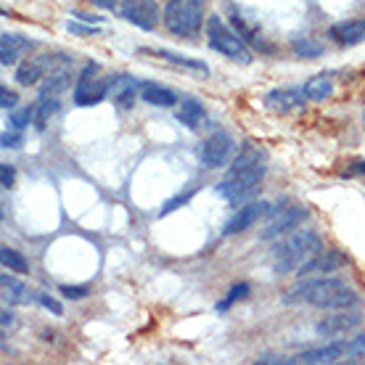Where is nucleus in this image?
<instances>
[{
    "label": "nucleus",
    "instance_id": "e433bc0d",
    "mask_svg": "<svg viewBox=\"0 0 365 365\" xmlns=\"http://www.w3.org/2000/svg\"><path fill=\"white\" fill-rule=\"evenodd\" d=\"M341 175H344V178H365V159L347 165V170H344Z\"/></svg>",
    "mask_w": 365,
    "mask_h": 365
},
{
    "label": "nucleus",
    "instance_id": "4be33fe9",
    "mask_svg": "<svg viewBox=\"0 0 365 365\" xmlns=\"http://www.w3.org/2000/svg\"><path fill=\"white\" fill-rule=\"evenodd\" d=\"M175 117H178V122L180 125H185L188 130H196L201 125V119H204V106H201L199 101H182L180 106H178V111H175Z\"/></svg>",
    "mask_w": 365,
    "mask_h": 365
},
{
    "label": "nucleus",
    "instance_id": "a878e982",
    "mask_svg": "<svg viewBox=\"0 0 365 365\" xmlns=\"http://www.w3.org/2000/svg\"><path fill=\"white\" fill-rule=\"evenodd\" d=\"M292 51L299 56V58H320V56L326 53L323 43H320V40H312V37H294Z\"/></svg>",
    "mask_w": 365,
    "mask_h": 365
},
{
    "label": "nucleus",
    "instance_id": "79ce46f5",
    "mask_svg": "<svg viewBox=\"0 0 365 365\" xmlns=\"http://www.w3.org/2000/svg\"><path fill=\"white\" fill-rule=\"evenodd\" d=\"M11 323H14V318H11V312H9V310H3V329H9Z\"/></svg>",
    "mask_w": 365,
    "mask_h": 365
},
{
    "label": "nucleus",
    "instance_id": "b1692460",
    "mask_svg": "<svg viewBox=\"0 0 365 365\" xmlns=\"http://www.w3.org/2000/svg\"><path fill=\"white\" fill-rule=\"evenodd\" d=\"M37 111H35V128L46 130V125L51 122L56 111H58V96H40L37 98Z\"/></svg>",
    "mask_w": 365,
    "mask_h": 365
},
{
    "label": "nucleus",
    "instance_id": "7ed1b4c3",
    "mask_svg": "<svg viewBox=\"0 0 365 365\" xmlns=\"http://www.w3.org/2000/svg\"><path fill=\"white\" fill-rule=\"evenodd\" d=\"M318 252H323V238L318 233H312V230H299V233L283 238L281 244L273 247V252H270L273 270L278 275L292 273V270H297L302 262H307Z\"/></svg>",
    "mask_w": 365,
    "mask_h": 365
},
{
    "label": "nucleus",
    "instance_id": "4468645a",
    "mask_svg": "<svg viewBox=\"0 0 365 365\" xmlns=\"http://www.w3.org/2000/svg\"><path fill=\"white\" fill-rule=\"evenodd\" d=\"M347 357V344L344 339L339 336L336 341H331L326 347H315V349H304L297 357H292V363H310V365H320V363H336V360H344Z\"/></svg>",
    "mask_w": 365,
    "mask_h": 365
},
{
    "label": "nucleus",
    "instance_id": "423d86ee",
    "mask_svg": "<svg viewBox=\"0 0 365 365\" xmlns=\"http://www.w3.org/2000/svg\"><path fill=\"white\" fill-rule=\"evenodd\" d=\"M111 80H101L98 64H88L74 85V103L77 106H96L109 96Z\"/></svg>",
    "mask_w": 365,
    "mask_h": 365
},
{
    "label": "nucleus",
    "instance_id": "f8f14e48",
    "mask_svg": "<svg viewBox=\"0 0 365 365\" xmlns=\"http://www.w3.org/2000/svg\"><path fill=\"white\" fill-rule=\"evenodd\" d=\"M270 204L267 201H252V204H244L241 210L233 215V217L225 222V236H236V233H244L247 228H252L257 220L259 217H265V215H270Z\"/></svg>",
    "mask_w": 365,
    "mask_h": 365
},
{
    "label": "nucleus",
    "instance_id": "f257e3e1",
    "mask_svg": "<svg viewBox=\"0 0 365 365\" xmlns=\"http://www.w3.org/2000/svg\"><path fill=\"white\" fill-rule=\"evenodd\" d=\"M267 173V151L257 143H244L241 154L233 159L225 180L220 182L217 196H222L230 204H244L259 191V182L265 180Z\"/></svg>",
    "mask_w": 365,
    "mask_h": 365
},
{
    "label": "nucleus",
    "instance_id": "aec40b11",
    "mask_svg": "<svg viewBox=\"0 0 365 365\" xmlns=\"http://www.w3.org/2000/svg\"><path fill=\"white\" fill-rule=\"evenodd\" d=\"M140 98L151 103V106H159V109H173L178 106V96H175L170 88H162V85L156 83H146L140 88Z\"/></svg>",
    "mask_w": 365,
    "mask_h": 365
},
{
    "label": "nucleus",
    "instance_id": "f704fd0d",
    "mask_svg": "<svg viewBox=\"0 0 365 365\" xmlns=\"http://www.w3.org/2000/svg\"><path fill=\"white\" fill-rule=\"evenodd\" d=\"M35 299L40 302V304H43L46 310L53 312V315H64V310H61V304H58V302H56V299H51L48 294H35Z\"/></svg>",
    "mask_w": 365,
    "mask_h": 365
},
{
    "label": "nucleus",
    "instance_id": "cd10ccee",
    "mask_svg": "<svg viewBox=\"0 0 365 365\" xmlns=\"http://www.w3.org/2000/svg\"><path fill=\"white\" fill-rule=\"evenodd\" d=\"M3 292H6V299L14 302V304H21V302H29L27 289H24V283H19L16 278H11L9 273L3 275Z\"/></svg>",
    "mask_w": 365,
    "mask_h": 365
},
{
    "label": "nucleus",
    "instance_id": "c85d7f7f",
    "mask_svg": "<svg viewBox=\"0 0 365 365\" xmlns=\"http://www.w3.org/2000/svg\"><path fill=\"white\" fill-rule=\"evenodd\" d=\"M344 344H347V357L344 360H360V357H365V334L344 339Z\"/></svg>",
    "mask_w": 365,
    "mask_h": 365
},
{
    "label": "nucleus",
    "instance_id": "1a4fd4ad",
    "mask_svg": "<svg viewBox=\"0 0 365 365\" xmlns=\"http://www.w3.org/2000/svg\"><path fill=\"white\" fill-rule=\"evenodd\" d=\"M122 16L128 19L130 24H135V27L151 29L156 27V21H159V6H156V0H122Z\"/></svg>",
    "mask_w": 365,
    "mask_h": 365
},
{
    "label": "nucleus",
    "instance_id": "0eeeda50",
    "mask_svg": "<svg viewBox=\"0 0 365 365\" xmlns=\"http://www.w3.org/2000/svg\"><path fill=\"white\" fill-rule=\"evenodd\" d=\"M304 220H307V210H304V207H283V210H273L270 212L267 225L259 230V238H262V241H275V238H281V236H286V233L297 230Z\"/></svg>",
    "mask_w": 365,
    "mask_h": 365
},
{
    "label": "nucleus",
    "instance_id": "39448f33",
    "mask_svg": "<svg viewBox=\"0 0 365 365\" xmlns=\"http://www.w3.org/2000/svg\"><path fill=\"white\" fill-rule=\"evenodd\" d=\"M207 37H210V48L217 51L220 56H228L238 64H252V53L247 51V40L236 32H230L228 24L220 16L207 19Z\"/></svg>",
    "mask_w": 365,
    "mask_h": 365
},
{
    "label": "nucleus",
    "instance_id": "393cba45",
    "mask_svg": "<svg viewBox=\"0 0 365 365\" xmlns=\"http://www.w3.org/2000/svg\"><path fill=\"white\" fill-rule=\"evenodd\" d=\"M0 262H3V267H6L9 273H19V275L29 273L27 257L21 255V252H16V249H11V247L0 249Z\"/></svg>",
    "mask_w": 365,
    "mask_h": 365
},
{
    "label": "nucleus",
    "instance_id": "4c0bfd02",
    "mask_svg": "<svg viewBox=\"0 0 365 365\" xmlns=\"http://www.w3.org/2000/svg\"><path fill=\"white\" fill-rule=\"evenodd\" d=\"M270 363V365H283V363H292V357H278V355H259L257 357V365Z\"/></svg>",
    "mask_w": 365,
    "mask_h": 365
},
{
    "label": "nucleus",
    "instance_id": "ea45409f",
    "mask_svg": "<svg viewBox=\"0 0 365 365\" xmlns=\"http://www.w3.org/2000/svg\"><path fill=\"white\" fill-rule=\"evenodd\" d=\"M96 6H101V9H106V11H114L119 6V0H93Z\"/></svg>",
    "mask_w": 365,
    "mask_h": 365
},
{
    "label": "nucleus",
    "instance_id": "c9c22d12",
    "mask_svg": "<svg viewBox=\"0 0 365 365\" xmlns=\"http://www.w3.org/2000/svg\"><path fill=\"white\" fill-rule=\"evenodd\" d=\"M61 294L66 299H85L88 297V286H61Z\"/></svg>",
    "mask_w": 365,
    "mask_h": 365
},
{
    "label": "nucleus",
    "instance_id": "9d476101",
    "mask_svg": "<svg viewBox=\"0 0 365 365\" xmlns=\"http://www.w3.org/2000/svg\"><path fill=\"white\" fill-rule=\"evenodd\" d=\"M363 323V315L352 307V310H336V315H326V318L320 320L315 331H318V336H344L349 334L352 329H357Z\"/></svg>",
    "mask_w": 365,
    "mask_h": 365
},
{
    "label": "nucleus",
    "instance_id": "f3484780",
    "mask_svg": "<svg viewBox=\"0 0 365 365\" xmlns=\"http://www.w3.org/2000/svg\"><path fill=\"white\" fill-rule=\"evenodd\" d=\"M32 48H35V43H32L29 37L11 35V32H6V35L0 37V64H3V66L16 64L19 56L29 53Z\"/></svg>",
    "mask_w": 365,
    "mask_h": 365
},
{
    "label": "nucleus",
    "instance_id": "72a5a7b5",
    "mask_svg": "<svg viewBox=\"0 0 365 365\" xmlns=\"http://www.w3.org/2000/svg\"><path fill=\"white\" fill-rule=\"evenodd\" d=\"M14 180H16V170L11 165H0V185L3 188H14Z\"/></svg>",
    "mask_w": 365,
    "mask_h": 365
},
{
    "label": "nucleus",
    "instance_id": "473e14b6",
    "mask_svg": "<svg viewBox=\"0 0 365 365\" xmlns=\"http://www.w3.org/2000/svg\"><path fill=\"white\" fill-rule=\"evenodd\" d=\"M0 106H3L6 111H14V109H16V93L9 91L6 85L0 88Z\"/></svg>",
    "mask_w": 365,
    "mask_h": 365
},
{
    "label": "nucleus",
    "instance_id": "a211bd4d",
    "mask_svg": "<svg viewBox=\"0 0 365 365\" xmlns=\"http://www.w3.org/2000/svg\"><path fill=\"white\" fill-rule=\"evenodd\" d=\"M140 53L154 56V58H165V61H170V64L182 66V69H188V72H193V74H201V77L210 74V69H207L204 61H196V58H188V56L173 53V51H165V48H159V51H156V48H140Z\"/></svg>",
    "mask_w": 365,
    "mask_h": 365
},
{
    "label": "nucleus",
    "instance_id": "dca6fc26",
    "mask_svg": "<svg viewBox=\"0 0 365 365\" xmlns=\"http://www.w3.org/2000/svg\"><path fill=\"white\" fill-rule=\"evenodd\" d=\"M329 37L336 46H357L365 43V19H349V21H339L329 29Z\"/></svg>",
    "mask_w": 365,
    "mask_h": 365
},
{
    "label": "nucleus",
    "instance_id": "58836bf2",
    "mask_svg": "<svg viewBox=\"0 0 365 365\" xmlns=\"http://www.w3.org/2000/svg\"><path fill=\"white\" fill-rule=\"evenodd\" d=\"M66 29L69 32H77V35H96L98 29H96V24H91V27H83V24H74V21H69L66 24Z\"/></svg>",
    "mask_w": 365,
    "mask_h": 365
},
{
    "label": "nucleus",
    "instance_id": "7c9ffc66",
    "mask_svg": "<svg viewBox=\"0 0 365 365\" xmlns=\"http://www.w3.org/2000/svg\"><path fill=\"white\" fill-rule=\"evenodd\" d=\"M191 193H193V188H188V191L182 193V196H175V199H170V201H167V204H165V207H162V212H159V215H162V217H167L170 212H175V210H178V207H182L185 201L191 199Z\"/></svg>",
    "mask_w": 365,
    "mask_h": 365
},
{
    "label": "nucleus",
    "instance_id": "5701e85b",
    "mask_svg": "<svg viewBox=\"0 0 365 365\" xmlns=\"http://www.w3.org/2000/svg\"><path fill=\"white\" fill-rule=\"evenodd\" d=\"M302 91H304V96H307L310 101H326L331 93H334V80L326 77V74H318V77L307 80Z\"/></svg>",
    "mask_w": 365,
    "mask_h": 365
},
{
    "label": "nucleus",
    "instance_id": "bb28decb",
    "mask_svg": "<svg viewBox=\"0 0 365 365\" xmlns=\"http://www.w3.org/2000/svg\"><path fill=\"white\" fill-rule=\"evenodd\" d=\"M249 292H252V286H249V283H236V286H230V292L225 294V297H222L217 304H215V310H217V312H228L238 299H247Z\"/></svg>",
    "mask_w": 365,
    "mask_h": 365
},
{
    "label": "nucleus",
    "instance_id": "ddd939ff",
    "mask_svg": "<svg viewBox=\"0 0 365 365\" xmlns=\"http://www.w3.org/2000/svg\"><path fill=\"white\" fill-rule=\"evenodd\" d=\"M53 58H56V56L46 53V56H37V58H29V61H24V64L16 69V83L37 85L40 80H43V74H46V72H51V69H56V66H61V64H66V61H69V58L64 56L58 64H53Z\"/></svg>",
    "mask_w": 365,
    "mask_h": 365
},
{
    "label": "nucleus",
    "instance_id": "6ab92c4d",
    "mask_svg": "<svg viewBox=\"0 0 365 365\" xmlns=\"http://www.w3.org/2000/svg\"><path fill=\"white\" fill-rule=\"evenodd\" d=\"M135 93H138V80H133V77H128V74H122V77H117V80H111L109 96L119 109L135 106Z\"/></svg>",
    "mask_w": 365,
    "mask_h": 365
},
{
    "label": "nucleus",
    "instance_id": "6e6552de",
    "mask_svg": "<svg viewBox=\"0 0 365 365\" xmlns=\"http://www.w3.org/2000/svg\"><path fill=\"white\" fill-rule=\"evenodd\" d=\"M233 148H236V143H233V138L228 135V133H222V130H217V133H212L204 143H201L199 148V162L207 170H217V167H225V162L230 159V154H233Z\"/></svg>",
    "mask_w": 365,
    "mask_h": 365
},
{
    "label": "nucleus",
    "instance_id": "412c9836",
    "mask_svg": "<svg viewBox=\"0 0 365 365\" xmlns=\"http://www.w3.org/2000/svg\"><path fill=\"white\" fill-rule=\"evenodd\" d=\"M230 19H233V24H236L238 35L244 37L247 43H252V46H257V48H259V51H265V53H273V48L267 46L265 40L259 37V32H257V27H252V24H249V19L244 16V14H241V11H238V9H233V6H230Z\"/></svg>",
    "mask_w": 365,
    "mask_h": 365
},
{
    "label": "nucleus",
    "instance_id": "a19ab883",
    "mask_svg": "<svg viewBox=\"0 0 365 365\" xmlns=\"http://www.w3.org/2000/svg\"><path fill=\"white\" fill-rule=\"evenodd\" d=\"M74 16L80 19V21H85V24H98L101 16H91V14H74Z\"/></svg>",
    "mask_w": 365,
    "mask_h": 365
},
{
    "label": "nucleus",
    "instance_id": "20e7f679",
    "mask_svg": "<svg viewBox=\"0 0 365 365\" xmlns=\"http://www.w3.org/2000/svg\"><path fill=\"white\" fill-rule=\"evenodd\" d=\"M204 21V0H167L165 27L178 37H193Z\"/></svg>",
    "mask_w": 365,
    "mask_h": 365
},
{
    "label": "nucleus",
    "instance_id": "c756f323",
    "mask_svg": "<svg viewBox=\"0 0 365 365\" xmlns=\"http://www.w3.org/2000/svg\"><path fill=\"white\" fill-rule=\"evenodd\" d=\"M35 111H37V106H27V109L14 111V114H11V125L16 130H24L29 122H35Z\"/></svg>",
    "mask_w": 365,
    "mask_h": 365
},
{
    "label": "nucleus",
    "instance_id": "2f4dec72",
    "mask_svg": "<svg viewBox=\"0 0 365 365\" xmlns=\"http://www.w3.org/2000/svg\"><path fill=\"white\" fill-rule=\"evenodd\" d=\"M0 143H3V148H19L21 143H24V138H21V130L14 128L11 133H3Z\"/></svg>",
    "mask_w": 365,
    "mask_h": 365
},
{
    "label": "nucleus",
    "instance_id": "9b49d317",
    "mask_svg": "<svg viewBox=\"0 0 365 365\" xmlns=\"http://www.w3.org/2000/svg\"><path fill=\"white\" fill-rule=\"evenodd\" d=\"M347 265V257L341 255L339 249H323V252H318V255H312L307 262H302L299 267H297V275L299 278H304V275H318V273H336L339 267Z\"/></svg>",
    "mask_w": 365,
    "mask_h": 365
},
{
    "label": "nucleus",
    "instance_id": "f03ea898",
    "mask_svg": "<svg viewBox=\"0 0 365 365\" xmlns=\"http://www.w3.org/2000/svg\"><path fill=\"white\" fill-rule=\"evenodd\" d=\"M283 304H310L318 310H352L360 304V297L355 289H349L339 278H315V281H302L292 286L281 297Z\"/></svg>",
    "mask_w": 365,
    "mask_h": 365
},
{
    "label": "nucleus",
    "instance_id": "37998d69",
    "mask_svg": "<svg viewBox=\"0 0 365 365\" xmlns=\"http://www.w3.org/2000/svg\"><path fill=\"white\" fill-rule=\"evenodd\" d=\"M363 119H365V114H363Z\"/></svg>",
    "mask_w": 365,
    "mask_h": 365
},
{
    "label": "nucleus",
    "instance_id": "2eb2a0df",
    "mask_svg": "<svg viewBox=\"0 0 365 365\" xmlns=\"http://www.w3.org/2000/svg\"><path fill=\"white\" fill-rule=\"evenodd\" d=\"M304 91L302 88H275L265 96L267 109L278 111V114H289V111L304 106Z\"/></svg>",
    "mask_w": 365,
    "mask_h": 365
}]
</instances>
